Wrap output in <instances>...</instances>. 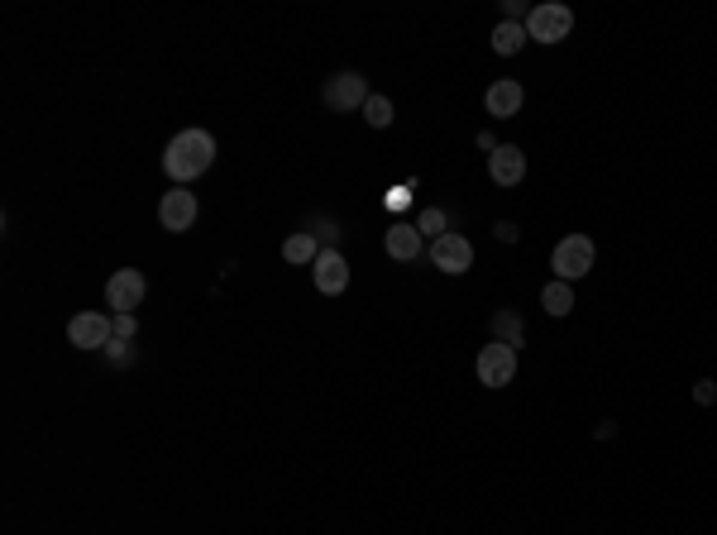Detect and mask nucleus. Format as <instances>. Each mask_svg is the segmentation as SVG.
Returning <instances> with one entry per match:
<instances>
[{
	"mask_svg": "<svg viewBox=\"0 0 717 535\" xmlns=\"http://www.w3.org/2000/svg\"><path fill=\"white\" fill-rule=\"evenodd\" d=\"M517 378V349L502 340H488L478 349V383L483 387H507Z\"/></svg>",
	"mask_w": 717,
	"mask_h": 535,
	"instance_id": "nucleus-4",
	"label": "nucleus"
},
{
	"mask_svg": "<svg viewBox=\"0 0 717 535\" xmlns=\"http://www.w3.org/2000/svg\"><path fill=\"white\" fill-rule=\"evenodd\" d=\"M383 249H388V258H397V263H416V258H421V230H416V225H392L388 239H383Z\"/></svg>",
	"mask_w": 717,
	"mask_h": 535,
	"instance_id": "nucleus-13",
	"label": "nucleus"
},
{
	"mask_svg": "<svg viewBox=\"0 0 717 535\" xmlns=\"http://www.w3.org/2000/svg\"><path fill=\"white\" fill-rule=\"evenodd\" d=\"M431 263L440 268V273H450V278H459V273H469L474 268V244L464 235H440V239H431Z\"/></svg>",
	"mask_w": 717,
	"mask_h": 535,
	"instance_id": "nucleus-7",
	"label": "nucleus"
},
{
	"mask_svg": "<svg viewBox=\"0 0 717 535\" xmlns=\"http://www.w3.org/2000/svg\"><path fill=\"white\" fill-rule=\"evenodd\" d=\"M139 330H134V316H115V340H134Z\"/></svg>",
	"mask_w": 717,
	"mask_h": 535,
	"instance_id": "nucleus-21",
	"label": "nucleus"
},
{
	"mask_svg": "<svg viewBox=\"0 0 717 535\" xmlns=\"http://www.w3.org/2000/svg\"><path fill=\"white\" fill-rule=\"evenodd\" d=\"M311 268H316V287H321L326 297H340L349 287V263L340 258V249H321Z\"/></svg>",
	"mask_w": 717,
	"mask_h": 535,
	"instance_id": "nucleus-10",
	"label": "nucleus"
},
{
	"mask_svg": "<svg viewBox=\"0 0 717 535\" xmlns=\"http://www.w3.org/2000/svg\"><path fill=\"white\" fill-rule=\"evenodd\" d=\"M211 163H216V139H211L206 129H182V134L168 139V149H163V172L173 177L177 187L196 182Z\"/></svg>",
	"mask_w": 717,
	"mask_h": 535,
	"instance_id": "nucleus-1",
	"label": "nucleus"
},
{
	"mask_svg": "<svg viewBox=\"0 0 717 535\" xmlns=\"http://www.w3.org/2000/svg\"><path fill=\"white\" fill-rule=\"evenodd\" d=\"M550 268H555V278H560V282L584 278L588 268H593V239H588V235L560 239V244H555V254H550Z\"/></svg>",
	"mask_w": 717,
	"mask_h": 535,
	"instance_id": "nucleus-5",
	"label": "nucleus"
},
{
	"mask_svg": "<svg viewBox=\"0 0 717 535\" xmlns=\"http://www.w3.org/2000/svg\"><path fill=\"white\" fill-rule=\"evenodd\" d=\"M526 24H517V20H502L498 29H493V53H502V58H512V53H522L526 48Z\"/></svg>",
	"mask_w": 717,
	"mask_h": 535,
	"instance_id": "nucleus-14",
	"label": "nucleus"
},
{
	"mask_svg": "<svg viewBox=\"0 0 717 535\" xmlns=\"http://www.w3.org/2000/svg\"><path fill=\"white\" fill-rule=\"evenodd\" d=\"M522 101H526L522 82L502 77V82H493V86H488V96H483V110H488L493 120H512V115L522 110Z\"/></svg>",
	"mask_w": 717,
	"mask_h": 535,
	"instance_id": "nucleus-11",
	"label": "nucleus"
},
{
	"mask_svg": "<svg viewBox=\"0 0 717 535\" xmlns=\"http://www.w3.org/2000/svg\"><path fill=\"white\" fill-rule=\"evenodd\" d=\"M541 306L550 311V316H569V311H574V287L555 278V282H550V287L541 292Z\"/></svg>",
	"mask_w": 717,
	"mask_h": 535,
	"instance_id": "nucleus-15",
	"label": "nucleus"
},
{
	"mask_svg": "<svg viewBox=\"0 0 717 535\" xmlns=\"http://www.w3.org/2000/svg\"><path fill=\"white\" fill-rule=\"evenodd\" d=\"M321 96H326L330 110H364V101H369V86H364V77H359V72H335Z\"/></svg>",
	"mask_w": 717,
	"mask_h": 535,
	"instance_id": "nucleus-9",
	"label": "nucleus"
},
{
	"mask_svg": "<svg viewBox=\"0 0 717 535\" xmlns=\"http://www.w3.org/2000/svg\"><path fill=\"white\" fill-rule=\"evenodd\" d=\"M149 297V278L139 268H115L106 278V306L115 316H134V306H144Z\"/></svg>",
	"mask_w": 717,
	"mask_h": 535,
	"instance_id": "nucleus-2",
	"label": "nucleus"
},
{
	"mask_svg": "<svg viewBox=\"0 0 717 535\" xmlns=\"http://www.w3.org/2000/svg\"><path fill=\"white\" fill-rule=\"evenodd\" d=\"M488 172H493L498 187H517L526 177V153L512 149V144H498V149L488 153Z\"/></svg>",
	"mask_w": 717,
	"mask_h": 535,
	"instance_id": "nucleus-12",
	"label": "nucleus"
},
{
	"mask_svg": "<svg viewBox=\"0 0 717 535\" xmlns=\"http://www.w3.org/2000/svg\"><path fill=\"white\" fill-rule=\"evenodd\" d=\"M364 120H369L373 129H388L392 125V101L388 96H369V101H364Z\"/></svg>",
	"mask_w": 717,
	"mask_h": 535,
	"instance_id": "nucleus-17",
	"label": "nucleus"
},
{
	"mask_svg": "<svg viewBox=\"0 0 717 535\" xmlns=\"http://www.w3.org/2000/svg\"><path fill=\"white\" fill-rule=\"evenodd\" d=\"M694 397H698V402H703V407H713V402H717V387L708 383V378H703V383L694 387Z\"/></svg>",
	"mask_w": 717,
	"mask_h": 535,
	"instance_id": "nucleus-22",
	"label": "nucleus"
},
{
	"mask_svg": "<svg viewBox=\"0 0 717 535\" xmlns=\"http://www.w3.org/2000/svg\"><path fill=\"white\" fill-rule=\"evenodd\" d=\"M106 349H110V364H120V368H125V364H130V359H134V349H130V340H110V344H106Z\"/></svg>",
	"mask_w": 717,
	"mask_h": 535,
	"instance_id": "nucleus-20",
	"label": "nucleus"
},
{
	"mask_svg": "<svg viewBox=\"0 0 717 535\" xmlns=\"http://www.w3.org/2000/svg\"><path fill=\"white\" fill-rule=\"evenodd\" d=\"M569 29H574V10H569V5H555V0H545V5H536V10L526 15V34L536 43H560V39H569Z\"/></svg>",
	"mask_w": 717,
	"mask_h": 535,
	"instance_id": "nucleus-3",
	"label": "nucleus"
},
{
	"mask_svg": "<svg viewBox=\"0 0 717 535\" xmlns=\"http://www.w3.org/2000/svg\"><path fill=\"white\" fill-rule=\"evenodd\" d=\"M316 254H321V249H316V239L306 235V230H297V235L283 239V258H287V263H316Z\"/></svg>",
	"mask_w": 717,
	"mask_h": 535,
	"instance_id": "nucleus-16",
	"label": "nucleus"
},
{
	"mask_svg": "<svg viewBox=\"0 0 717 535\" xmlns=\"http://www.w3.org/2000/svg\"><path fill=\"white\" fill-rule=\"evenodd\" d=\"M416 230H421V239H426V235H431V239L450 235V230H445V211H435V206H431V211H421V215H416Z\"/></svg>",
	"mask_w": 717,
	"mask_h": 535,
	"instance_id": "nucleus-18",
	"label": "nucleus"
},
{
	"mask_svg": "<svg viewBox=\"0 0 717 535\" xmlns=\"http://www.w3.org/2000/svg\"><path fill=\"white\" fill-rule=\"evenodd\" d=\"M158 225H163L168 235L192 230V225H196V196L187 192V187H173V192L158 201Z\"/></svg>",
	"mask_w": 717,
	"mask_h": 535,
	"instance_id": "nucleus-8",
	"label": "nucleus"
},
{
	"mask_svg": "<svg viewBox=\"0 0 717 535\" xmlns=\"http://www.w3.org/2000/svg\"><path fill=\"white\" fill-rule=\"evenodd\" d=\"M498 239H507V244H512V239H517V225H512V220H502V225H498Z\"/></svg>",
	"mask_w": 717,
	"mask_h": 535,
	"instance_id": "nucleus-23",
	"label": "nucleus"
},
{
	"mask_svg": "<svg viewBox=\"0 0 717 535\" xmlns=\"http://www.w3.org/2000/svg\"><path fill=\"white\" fill-rule=\"evenodd\" d=\"M67 340L77 344V349H106L115 340V321H110L106 311H77L72 321H67Z\"/></svg>",
	"mask_w": 717,
	"mask_h": 535,
	"instance_id": "nucleus-6",
	"label": "nucleus"
},
{
	"mask_svg": "<svg viewBox=\"0 0 717 535\" xmlns=\"http://www.w3.org/2000/svg\"><path fill=\"white\" fill-rule=\"evenodd\" d=\"M493 325H498V335H507V340H502V344H512V349L522 344V321H517L512 311H502V316H498V321H493Z\"/></svg>",
	"mask_w": 717,
	"mask_h": 535,
	"instance_id": "nucleus-19",
	"label": "nucleus"
}]
</instances>
